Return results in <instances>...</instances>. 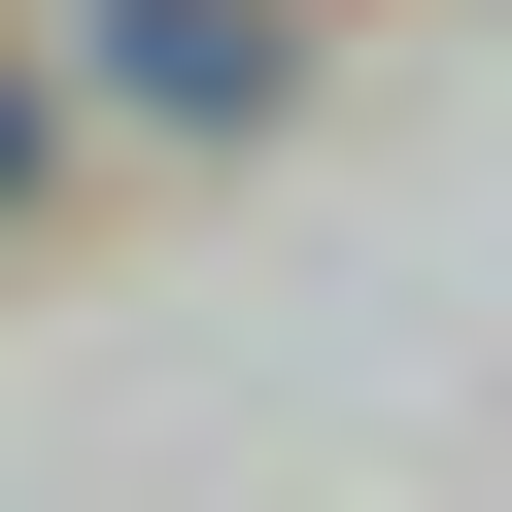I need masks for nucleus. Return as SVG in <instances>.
Wrapping results in <instances>:
<instances>
[{
    "label": "nucleus",
    "mask_w": 512,
    "mask_h": 512,
    "mask_svg": "<svg viewBox=\"0 0 512 512\" xmlns=\"http://www.w3.org/2000/svg\"><path fill=\"white\" fill-rule=\"evenodd\" d=\"M103 69H137V137H239V103H274V0H137Z\"/></svg>",
    "instance_id": "1"
}]
</instances>
